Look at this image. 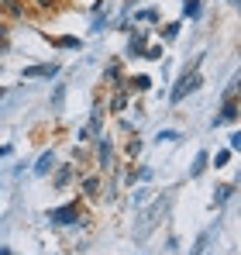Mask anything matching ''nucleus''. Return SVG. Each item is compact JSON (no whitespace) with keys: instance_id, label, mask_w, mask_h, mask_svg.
<instances>
[{"instance_id":"19","label":"nucleus","mask_w":241,"mask_h":255,"mask_svg":"<svg viewBox=\"0 0 241 255\" xmlns=\"http://www.w3.org/2000/svg\"><path fill=\"white\" fill-rule=\"evenodd\" d=\"M0 155H7V148H3V145H0Z\"/></svg>"},{"instance_id":"10","label":"nucleus","mask_w":241,"mask_h":255,"mask_svg":"<svg viewBox=\"0 0 241 255\" xmlns=\"http://www.w3.org/2000/svg\"><path fill=\"white\" fill-rule=\"evenodd\" d=\"M183 14L197 17V14H200V3H197V0H186V3H183Z\"/></svg>"},{"instance_id":"7","label":"nucleus","mask_w":241,"mask_h":255,"mask_svg":"<svg viewBox=\"0 0 241 255\" xmlns=\"http://www.w3.org/2000/svg\"><path fill=\"white\" fill-rule=\"evenodd\" d=\"M207 159H210L207 152H200V155H197V162H193V169H190V176H193V179H197V176H203V169H207Z\"/></svg>"},{"instance_id":"14","label":"nucleus","mask_w":241,"mask_h":255,"mask_svg":"<svg viewBox=\"0 0 241 255\" xmlns=\"http://www.w3.org/2000/svg\"><path fill=\"white\" fill-rule=\"evenodd\" d=\"M131 83L138 86V90H148V86H152V80H148V76H134V80H131Z\"/></svg>"},{"instance_id":"6","label":"nucleus","mask_w":241,"mask_h":255,"mask_svg":"<svg viewBox=\"0 0 241 255\" xmlns=\"http://www.w3.org/2000/svg\"><path fill=\"white\" fill-rule=\"evenodd\" d=\"M52 166H55V155H52V152H45V155L38 159V166H35V172H38V176H45Z\"/></svg>"},{"instance_id":"4","label":"nucleus","mask_w":241,"mask_h":255,"mask_svg":"<svg viewBox=\"0 0 241 255\" xmlns=\"http://www.w3.org/2000/svg\"><path fill=\"white\" fill-rule=\"evenodd\" d=\"M76 217H80V211H76L73 204H69V207H59V211L48 214V221H52V224H73Z\"/></svg>"},{"instance_id":"3","label":"nucleus","mask_w":241,"mask_h":255,"mask_svg":"<svg viewBox=\"0 0 241 255\" xmlns=\"http://www.w3.org/2000/svg\"><path fill=\"white\" fill-rule=\"evenodd\" d=\"M55 73H59L55 62H52V66H28V69H24V80H52Z\"/></svg>"},{"instance_id":"15","label":"nucleus","mask_w":241,"mask_h":255,"mask_svg":"<svg viewBox=\"0 0 241 255\" xmlns=\"http://www.w3.org/2000/svg\"><path fill=\"white\" fill-rule=\"evenodd\" d=\"M83 190H86V193H93V190H97V176H90V179H83Z\"/></svg>"},{"instance_id":"16","label":"nucleus","mask_w":241,"mask_h":255,"mask_svg":"<svg viewBox=\"0 0 241 255\" xmlns=\"http://www.w3.org/2000/svg\"><path fill=\"white\" fill-rule=\"evenodd\" d=\"M55 45H62V48H76L80 42H76V38H55Z\"/></svg>"},{"instance_id":"9","label":"nucleus","mask_w":241,"mask_h":255,"mask_svg":"<svg viewBox=\"0 0 241 255\" xmlns=\"http://www.w3.org/2000/svg\"><path fill=\"white\" fill-rule=\"evenodd\" d=\"M231 193H235L231 186H221V190H217V200H214V204H217V207H221V204H228V197H231Z\"/></svg>"},{"instance_id":"1","label":"nucleus","mask_w":241,"mask_h":255,"mask_svg":"<svg viewBox=\"0 0 241 255\" xmlns=\"http://www.w3.org/2000/svg\"><path fill=\"white\" fill-rule=\"evenodd\" d=\"M197 86H200L197 69H193V73H183V76H179V83H176V90H172V104H183V100H186V93H193Z\"/></svg>"},{"instance_id":"13","label":"nucleus","mask_w":241,"mask_h":255,"mask_svg":"<svg viewBox=\"0 0 241 255\" xmlns=\"http://www.w3.org/2000/svg\"><path fill=\"white\" fill-rule=\"evenodd\" d=\"M159 141H179V131H159Z\"/></svg>"},{"instance_id":"5","label":"nucleus","mask_w":241,"mask_h":255,"mask_svg":"<svg viewBox=\"0 0 241 255\" xmlns=\"http://www.w3.org/2000/svg\"><path fill=\"white\" fill-rule=\"evenodd\" d=\"M235 118H238V104H235V100H228L224 114H217V118H214V125H224V121H235Z\"/></svg>"},{"instance_id":"12","label":"nucleus","mask_w":241,"mask_h":255,"mask_svg":"<svg viewBox=\"0 0 241 255\" xmlns=\"http://www.w3.org/2000/svg\"><path fill=\"white\" fill-rule=\"evenodd\" d=\"M62 97H66V86H59V90H55V97H52V107H55V111L62 107Z\"/></svg>"},{"instance_id":"8","label":"nucleus","mask_w":241,"mask_h":255,"mask_svg":"<svg viewBox=\"0 0 241 255\" xmlns=\"http://www.w3.org/2000/svg\"><path fill=\"white\" fill-rule=\"evenodd\" d=\"M141 45H145V35L138 31V35L131 38V55H141Z\"/></svg>"},{"instance_id":"2","label":"nucleus","mask_w":241,"mask_h":255,"mask_svg":"<svg viewBox=\"0 0 241 255\" xmlns=\"http://www.w3.org/2000/svg\"><path fill=\"white\" fill-rule=\"evenodd\" d=\"M165 204H169V197H162V200H155V204H152V207H148V211H145V221H141V228H138V231H134V235H138V238H145V235H148V231H152V228H155V221H159V214L165 211Z\"/></svg>"},{"instance_id":"11","label":"nucleus","mask_w":241,"mask_h":255,"mask_svg":"<svg viewBox=\"0 0 241 255\" xmlns=\"http://www.w3.org/2000/svg\"><path fill=\"white\" fill-rule=\"evenodd\" d=\"M207 242H210V235H200V242H197V245L190 249V255H200L203 249H207Z\"/></svg>"},{"instance_id":"17","label":"nucleus","mask_w":241,"mask_h":255,"mask_svg":"<svg viewBox=\"0 0 241 255\" xmlns=\"http://www.w3.org/2000/svg\"><path fill=\"white\" fill-rule=\"evenodd\" d=\"M145 59H162V48H159V45H155V48H148V52H145Z\"/></svg>"},{"instance_id":"18","label":"nucleus","mask_w":241,"mask_h":255,"mask_svg":"<svg viewBox=\"0 0 241 255\" xmlns=\"http://www.w3.org/2000/svg\"><path fill=\"white\" fill-rule=\"evenodd\" d=\"M38 3H41V7H48V3H52V0H38Z\"/></svg>"},{"instance_id":"20","label":"nucleus","mask_w":241,"mask_h":255,"mask_svg":"<svg viewBox=\"0 0 241 255\" xmlns=\"http://www.w3.org/2000/svg\"><path fill=\"white\" fill-rule=\"evenodd\" d=\"M228 3H238V0H228Z\"/></svg>"}]
</instances>
